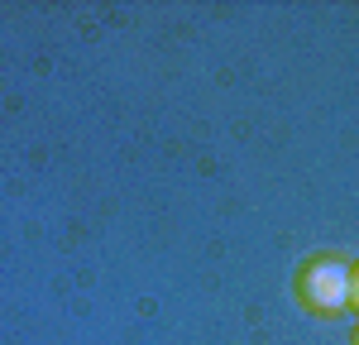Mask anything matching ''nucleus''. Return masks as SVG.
Segmentation results:
<instances>
[{
	"label": "nucleus",
	"instance_id": "f03ea898",
	"mask_svg": "<svg viewBox=\"0 0 359 345\" xmlns=\"http://www.w3.org/2000/svg\"><path fill=\"white\" fill-rule=\"evenodd\" d=\"M350 307H355V312H359V264H355V269H350Z\"/></svg>",
	"mask_w": 359,
	"mask_h": 345
},
{
	"label": "nucleus",
	"instance_id": "f257e3e1",
	"mask_svg": "<svg viewBox=\"0 0 359 345\" xmlns=\"http://www.w3.org/2000/svg\"><path fill=\"white\" fill-rule=\"evenodd\" d=\"M297 302L316 316H335L350 307V264H340L335 255H316L297 269Z\"/></svg>",
	"mask_w": 359,
	"mask_h": 345
},
{
	"label": "nucleus",
	"instance_id": "7ed1b4c3",
	"mask_svg": "<svg viewBox=\"0 0 359 345\" xmlns=\"http://www.w3.org/2000/svg\"><path fill=\"white\" fill-rule=\"evenodd\" d=\"M355 345H359V326H355Z\"/></svg>",
	"mask_w": 359,
	"mask_h": 345
}]
</instances>
